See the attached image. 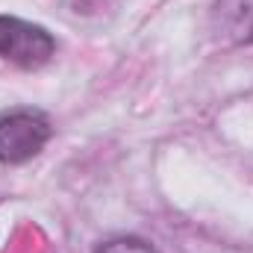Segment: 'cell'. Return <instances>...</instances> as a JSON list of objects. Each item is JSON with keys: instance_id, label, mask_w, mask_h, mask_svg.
Listing matches in <instances>:
<instances>
[{"instance_id": "1", "label": "cell", "mask_w": 253, "mask_h": 253, "mask_svg": "<svg viewBox=\"0 0 253 253\" xmlns=\"http://www.w3.org/2000/svg\"><path fill=\"white\" fill-rule=\"evenodd\" d=\"M53 135V124L39 109L0 112V162L24 165L44 150Z\"/></svg>"}, {"instance_id": "2", "label": "cell", "mask_w": 253, "mask_h": 253, "mask_svg": "<svg viewBox=\"0 0 253 253\" xmlns=\"http://www.w3.org/2000/svg\"><path fill=\"white\" fill-rule=\"evenodd\" d=\"M56 53V39L30 21L12 18V15H0V59L12 62L18 68H42L53 59Z\"/></svg>"}, {"instance_id": "3", "label": "cell", "mask_w": 253, "mask_h": 253, "mask_svg": "<svg viewBox=\"0 0 253 253\" xmlns=\"http://www.w3.org/2000/svg\"><path fill=\"white\" fill-rule=\"evenodd\" d=\"M97 253H159L153 245H147L144 239H135V236H121V239H112L106 245H100Z\"/></svg>"}, {"instance_id": "4", "label": "cell", "mask_w": 253, "mask_h": 253, "mask_svg": "<svg viewBox=\"0 0 253 253\" xmlns=\"http://www.w3.org/2000/svg\"><path fill=\"white\" fill-rule=\"evenodd\" d=\"M236 6H239V15H242L245 9H251V24H248V30H245V33H248L245 39H248V42H253V0H239Z\"/></svg>"}]
</instances>
